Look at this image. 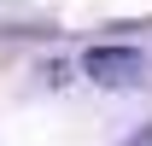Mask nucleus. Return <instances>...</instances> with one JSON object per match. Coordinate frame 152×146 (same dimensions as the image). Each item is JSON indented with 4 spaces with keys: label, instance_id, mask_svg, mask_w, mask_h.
<instances>
[{
    "label": "nucleus",
    "instance_id": "obj_1",
    "mask_svg": "<svg viewBox=\"0 0 152 146\" xmlns=\"http://www.w3.org/2000/svg\"><path fill=\"white\" fill-rule=\"evenodd\" d=\"M82 70L94 76L99 88H140L146 58H140V47H94V53L82 58Z\"/></svg>",
    "mask_w": 152,
    "mask_h": 146
},
{
    "label": "nucleus",
    "instance_id": "obj_2",
    "mask_svg": "<svg viewBox=\"0 0 152 146\" xmlns=\"http://www.w3.org/2000/svg\"><path fill=\"white\" fill-rule=\"evenodd\" d=\"M123 146H152V123H140V128H134V134H129Z\"/></svg>",
    "mask_w": 152,
    "mask_h": 146
}]
</instances>
